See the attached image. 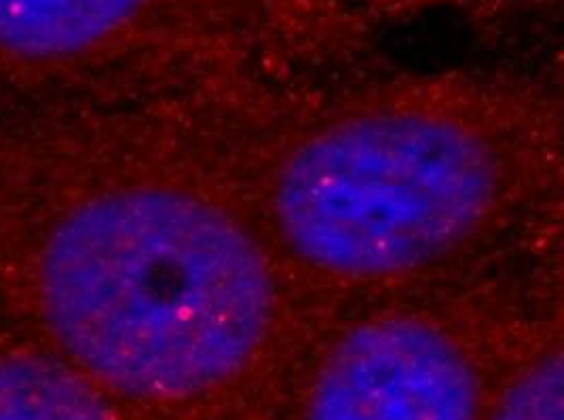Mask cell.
Returning <instances> with one entry per match:
<instances>
[{
  "mask_svg": "<svg viewBox=\"0 0 564 420\" xmlns=\"http://www.w3.org/2000/svg\"><path fill=\"white\" fill-rule=\"evenodd\" d=\"M273 296L227 211L153 178L85 174L45 102H0V317L129 415L237 380Z\"/></svg>",
  "mask_w": 564,
  "mask_h": 420,
  "instance_id": "1",
  "label": "cell"
},
{
  "mask_svg": "<svg viewBox=\"0 0 564 420\" xmlns=\"http://www.w3.org/2000/svg\"><path fill=\"white\" fill-rule=\"evenodd\" d=\"M492 144L459 117L391 106L338 119L283 158L271 215L290 254L338 279L436 263L497 203Z\"/></svg>",
  "mask_w": 564,
  "mask_h": 420,
  "instance_id": "2",
  "label": "cell"
},
{
  "mask_svg": "<svg viewBox=\"0 0 564 420\" xmlns=\"http://www.w3.org/2000/svg\"><path fill=\"white\" fill-rule=\"evenodd\" d=\"M480 369L451 332L421 317L349 330L313 374L303 420H482Z\"/></svg>",
  "mask_w": 564,
  "mask_h": 420,
  "instance_id": "3",
  "label": "cell"
},
{
  "mask_svg": "<svg viewBox=\"0 0 564 420\" xmlns=\"http://www.w3.org/2000/svg\"><path fill=\"white\" fill-rule=\"evenodd\" d=\"M288 0H0V66L53 77L167 18L204 20Z\"/></svg>",
  "mask_w": 564,
  "mask_h": 420,
  "instance_id": "4",
  "label": "cell"
},
{
  "mask_svg": "<svg viewBox=\"0 0 564 420\" xmlns=\"http://www.w3.org/2000/svg\"><path fill=\"white\" fill-rule=\"evenodd\" d=\"M0 420H135L80 372L0 317Z\"/></svg>",
  "mask_w": 564,
  "mask_h": 420,
  "instance_id": "5",
  "label": "cell"
},
{
  "mask_svg": "<svg viewBox=\"0 0 564 420\" xmlns=\"http://www.w3.org/2000/svg\"><path fill=\"white\" fill-rule=\"evenodd\" d=\"M482 420H564L563 362L543 353L520 369Z\"/></svg>",
  "mask_w": 564,
  "mask_h": 420,
  "instance_id": "6",
  "label": "cell"
}]
</instances>
